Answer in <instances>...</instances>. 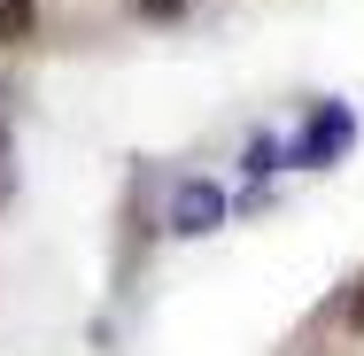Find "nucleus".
I'll return each mask as SVG.
<instances>
[{
	"label": "nucleus",
	"instance_id": "obj_5",
	"mask_svg": "<svg viewBox=\"0 0 364 356\" xmlns=\"http://www.w3.org/2000/svg\"><path fill=\"white\" fill-rule=\"evenodd\" d=\"M349 325H364V279H357V302H349Z\"/></svg>",
	"mask_w": 364,
	"mask_h": 356
},
{
	"label": "nucleus",
	"instance_id": "obj_2",
	"mask_svg": "<svg viewBox=\"0 0 364 356\" xmlns=\"http://www.w3.org/2000/svg\"><path fill=\"white\" fill-rule=\"evenodd\" d=\"M225 225V194L210 178H186L178 194H171V232H186V240H202V232H218Z\"/></svg>",
	"mask_w": 364,
	"mask_h": 356
},
{
	"label": "nucleus",
	"instance_id": "obj_3",
	"mask_svg": "<svg viewBox=\"0 0 364 356\" xmlns=\"http://www.w3.org/2000/svg\"><path fill=\"white\" fill-rule=\"evenodd\" d=\"M39 23V0H0V47H23Z\"/></svg>",
	"mask_w": 364,
	"mask_h": 356
},
{
	"label": "nucleus",
	"instance_id": "obj_1",
	"mask_svg": "<svg viewBox=\"0 0 364 356\" xmlns=\"http://www.w3.org/2000/svg\"><path fill=\"white\" fill-rule=\"evenodd\" d=\"M349 140H357V117H349L341 101H326V109L310 117V132L294 140V163H302V171H326V163L349 155Z\"/></svg>",
	"mask_w": 364,
	"mask_h": 356
},
{
	"label": "nucleus",
	"instance_id": "obj_4",
	"mask_svg": "<svg viewBox=\"0 0 364 356\" xmlns=\"http://www.w3.org/2000/svg\"><path fill=\"white\" fill-rule=\"evenodd\" d=\"M178 8H186V0H140V16H155V23H171Z\"/></svg>",
	"mask_w": 364,
	"mask_h": 356
}]
</instances>
